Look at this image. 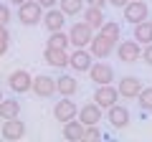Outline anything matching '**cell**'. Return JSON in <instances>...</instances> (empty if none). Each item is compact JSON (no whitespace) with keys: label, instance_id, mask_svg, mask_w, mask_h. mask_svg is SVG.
<instances>
[{"label":"cell","instance_id":"1","mask_svg":"<svg viewBox=\"0 0 152 142\" xmlns=\"http://www.w3.org/2000/svg\"><path fill=\"white\" fill-rule=\"evenodd\" d=\"M94 38V28H89L84 20H74L69 28V41L74 48H86L89 41Z\"/></svg>","mask_w":152,"mask_h":142},{"label":"cell","instance_id":"2","mask_svg":"<svg viewBox=\"0 0 152 142\" xmlns=\"http://www.w3.org/2000/svg\"><path fill=\"white\" fill-rule=\"evenodd\" d=\"M122 15H124L127 23L137 26V23H142V20L150 18V5H147V0H129V3L122 8Z\"/></svg>","mask_w":152,"mask_h":142},{"label":"cell","instance_id":"3","mask_svg":"<svg viewBox=\"0 0 152 142\" xmlns=\"http://www.w3.org/2000/svg\"><path fill=\"white\" fill-rule=\"evenodd\" d=\"M18 20L23 26H38L43 20V8L38 5L36 0H26L23 5H18Z\"/></svg>","mask_w":152,"mask_h":142},{"label":"cell","instance_id":"4","mask_svg":"<svg viewBox=\"0 0 152 142\" xmlns=\"http://www.w3.org/2000/svg\"><path fill=\"white\" fill-rule=\"evenodd\" d=\"M28 132L26 122H20V117H13V119H3V127H0V137L8 142H18L23 140Z\"/></svg>","mask_w":152,"mask_h":142},{"label":"cell","instance_id":"5","mask_svg":"<svg viewBox=\"0 0 152 142\" xmlns=\"http://www.w3.org/2000/svg\"><path fill=\"white\" fill-rule=\"evenodd\" d=\"M8 86H10L13 94H26V91H31V86H33V76L26 69H15V71L8 74Z\"/></svg>","mask_w":152,"mask_h":142},{"label":"cell","instance_id":"6","mask_svg":"<svg viewBox=\"0 0 152 142\" xmlns=\"http://www.w3.org/2000/svg\"><path fill=\"white\" fill-rule=\"evenodd\" d=\"M117 56H119L122 64H137L142 59V43H137L134 38L132 41H119L117 43Z\"/></svg>","mask_w":152,"mask_h":142},{"label":"cell","instance_id":"7","mask_svg":"<svg viewBox=\"0 0 152 142\" xmlns=\"http://www.w3.org/2000/svg\"><path fill=\"white\" fill-rule=\"evenodd\" d=\"M89 53L94 56V59H109V56L114 53V48H117V43L114 41H109V38H104L102 33H96L91 41H89Z\"/></svg>","mask_w":152,"mask_h":142},{"label":"cell","instance_id":"8","mask_svg":"<svg viewBox=\"0 0 152 142\" xmlns=\"http://www.w3.org/2000/svg\"><path fill=\"white\" fill-rule=\"evenodd\" d=\"M94 102H96L102 109H109V107H114V104L119 102V91H117V86H112V84H99V86L94 89Z\"/></svg>","mask_w":152,"mask_h":142},{"label":"cell","instance_id":"9","mask_svg":"<svg viewBox=\"0 0 152 142\" xmlns=\"http://www.w3.org/2000/svg\"><path fill=\"white\" fill-rule=\"evenodd\" d=\"M31 91L36 94V97H41V99H51V97H56V79L48 76V74H38V76L33 79Z\"/></svg>","mask_w":152,"mask_h":142},{"label":"cell","instance_id":"10","mask_svg":"<svg viewBox=\"0 0 152 142\" xmlns=\"http://www.w3.org/2000/svg\"><path fill=\"white\" fill-rule=\"evenodd\" d=\"M94 64V56L89 53V48H74V53H69V66L76 74H89Z\"/></svg>","mask_w":152,"mask_h":142},{"label":"cell","instance_id":"11","mask_svg":"<svg viewBox=\"0 0 152 142\" xmlns=\"http://www.w3.org/2000/svg\"><path fill=\"white\" fill-rule=\"evenodd\" d=\"M79 114V107H76V102L71 97H61L58 102H56V107H53V117H56V122H69V119H74V117Z\"/></svg>","mask_w":152,"mask_h":142},{"label":"cell","instance_id":"12","mask_svg":"<svg viewBox=\"0 0 152 142\" xmlns=\"http://www.w3.org/2000/svg\"><path fill=\"white\" fill-rule=\"evenodd\" d=\"M142 79L140 76H122L117 81V91H119L122 99H137V94L142 91Z\"/></svg>","mask_w":152,"mask_h":142},{"label":"cell","instance_id":"13","mask_svg":"<svg viewBox=\"0 0 152 142\" xmlns=\"http://www.w3.org/2000/svg\"><path fill=\"white\" fill-rule=\"evenodd\" d=\"M89 76H91V81L96 84H112L114 81V69L112 64H107V61H94L91 69H89Z\"/></svg>","mask_w":152,"mask_h":142},{"label":"cell","instance_id":"14","mask_svg":"<svg viewBox=\"0 0 152 142\" xmlns=\"http://www.w3.org/2000/svg\"><path fill=\"white\" fill-rule=\"evenodd\" d=\"M107 119H109V124H112L114 130H124L132 122V114H129V109H127L124 104H114V107L107 109Z\"/></svg>","mask_w":152,"mask_h":142},{"label":"cell","instance_id":"15","mask_svg":"<svg viewBox=\"0 0 152 142\" xmlns=\"http://www.w3.org/2000/svg\"><path fill=\"white\" fill-rule=\"evenodd\" d=\"M43 28L48 33H53V31H64V26H66V15H64V10L61 8H48V10H43Z\"/></svg>","mask_w":152,"mask_h":142},{"label":"cell","instance_id":"16","mask_svg":"<svg viewBox=\"0 0 152 142\" xmlns=\"http://www.w3.org/2000/svg\"><path fill=\"white\" fill-rule=\"evenodd\" d=\"M43 61L53 69H66L69 66V51L66 48H53V46H46L43 51Z\"/></svg>","mask_w":152,"mask_h":142},{"label":"cell","instance_id":"17","mask_svg":"<svg viewBox=\"0 0 152 142\" xmlns=\"http://www.w3.org/2000/svg\"><path fill=\"white\" fill-rule=\"evenodd\" d=\"M76 117L84 122V127H86V124H99L102 117H104V109L99 107L96 102H89V104H84L81 109H79V114H76Z\"/></svg>","mask_w":152,"mask_h":142},{"label":"cell","instance_id":"18","mask_svg":"<svg viewBox=\"0 0 152 142\" xmlns=\"http://www.w3.org/2000/svg\"><path fill=\"white\" fill-rule=\"evenodd\" d=\"M81 20L86 23L89 28L99 31V28L104 26V20H107V15H104V8H96V5H86V8L81 10Z\"/></svg>","mask_w":152,"mask_h":142},{"label":"cell","instance_id":"19","mask_svg":"<svg viewBox=\"0 0 152 142\" xmlns=\"http://www.w3.org/2000/svg\"><path fill=\"white\" fill-rule=\"evenodd\" d=\"M64 140H69V142H81L84 140V122L81 119H69V122H64Z\"/></svg>","mask_w":152,"mask_h":142},{"label":"cell","instance_id":"20","mask_svg":"<svg viewBox=\"0 0 152 142\" xmlns=\"http://www.w3.org/2000/svg\"><path fill=\"white\" fill-rule=\"evenodd\" d=\"M76 91H79V81H76V76L64 74V76L56 79V94H61V97H74Z\"/></svg>","mask_w":152,"mask_h":142},{"label":"cell","instance_id":"21","mask_svg":"<svg viewBox=\"0 0 152 142\" xmlns=\"http://www.w3.org/2000/svg\"><path fill=\"white\" fill-rule=\"evenodd\" d=\"M13 117H20V102L15 97H10V99L3 97V102H0V119H13Z\"/></svg>","mask_w":152,"mask_h":142},{"label":"cell","instance_id":"22","mask_svg":"<svg viewBox=\"0 0 152 142\" xmlns=\"http://www.w3.org/2000/svg\"><path fill=\"white\" fill-rule=\"evenodd\" d=\"M132 38H134L137 43H142V46L152 43V20L137 23V26H134V36H132Z\"/></svg>","mask_w":152,"mask_h":142},{"label":"cell","instance_id":"23","mask_svg":"<svg viewBox=\"0 0 152 142\" xmlns=\"http://www.w3.org/2000/svg\"><path fill=\"white\" fill-rule=\"evenodd\" d=\"M58 8L64 10L66 18H76V15H81V10L86 8V3H84V0H58Z\"/></svg>","mask_w":152,"mask_h":142},{"label":"cell","instance_id":"24","mask_svg":"<svg viewBox=\"0 0 152 142\" xmlns=\"http://www.w3.org/2000/svg\"><path fill=\"white\" fill-rule=\"evenodd\" d=\"M96 33H102L104 38H109V41H114V43H117V41L122 38V26L117 20H104V26L99 28Z\"/></svg>","mask_w":152,"mask_h":142},{"label":"cell","instance_id":"25","mask_svg":"<svg viewBox=\"0 0 152 142\" xmlns=\"http://www.w3.org/2000/svg\"><path fill=\"white\" fill-rule=\"evenodd\" d=\"M46 46H53V48H69V46H71L69 33H64V31H53V33H48V43H46Z\"/></svg>","mask_w":152,"mask_h":142},{"label":"cell","instance_id":"26","mask_svg":"<svg viewBox=\"0 0 152 142\" xmlns=\"http://www.w3.org/2000/svg\"><path fill=\"white\" fill-rule=\"evenodd\" d=\"M137 104L142 112H152V86H142V91L137 94Z\"/></svg>","mask_w":152,"mask_h":142},{"label":"cell","instance_id":"27","mask_svg":"<svg viewBox=\"0 0 152 142\" xmlns=\"http://www.w3.org/2000/svg\"><path fill=\"white\" fill-rule=\"evenodd\" d=\"M84 140H86V142L102 140V130H99V124H86V127H84Z\"/></svg>","mask_w":152,"mask_h":142},{"label":"cell","instance_id":"28","mask_svg":"<svg viewBox=\"0 0 152 142\" xmlns=\"http://www.w3.org/2000/svg\"><path fill=\"white\" fill-rule=\"evenodd\" d=\"M8 46H10V31L8 26H0V56L8 53Z\"/></svg>","mask_w":152,"mask_h":142},{"label":"cell","instance_id":"29","mask_svg":"<svg viewBox=\"0 0 152 142\" xmlns=\"http://www.w3.org/2000/svg\"><path fill=\"white\" fill-rule=\"evenodd\" d=\"M10 20H13V10H10V5L0 3V26H8Z\"/></svg>","mask_w":152,"mask_h":142},{"label":"cell","instance_id":"30","mask_svg":"<svg viewBox=\"0 0 152 142\" xmlns=\"http://www.w3.org/2000/svg\"><path fill=\"white\" fill-rule=\"evenodd\" d=\"M142 61H145L147 66H152V43H147L145 48H142Z\"/></svg>","mask_w":152,"mask_h":142},{"label":"cell","instance_id":"31","mask_svg":"<svg viewBox=\"0 0 152 142\" xmlns=\"http://www.w3.org/2000/svg\"><path fill=\"white\" fill-rule=\"evenodd\" d=\"M36 3L43 8V10H48V8H56V3H58V0H36Z\"/></svg>","mask_w":152,"mask_h":142},{"label":"cell","instance_id":"32","mask_svg":"<svg viewBox=\"0 0 152 142\" xmlns=\"http://www.w3.org/2000/svg\"><path fill=\"white\" fill-rule=\"evenodd\" d=\"M86 5H96V8H104V5H109V0H84Z\"/></svg>","mask_w":152,"mask_h":142},{"label":"cell","instance_id":"33","mask_svg":"<svg viewBox=\"0 0 152 142\" xmlns=\"http://www.w3.org/2000/svg\"><path fill=\"white\" fill-rule=\"evenodd\" d=\"M129 0H109V5H114V8H124Z\"/></svg>","mask_w":152,"mask_h":142},{"label":"cell","instance_id":"34","mask_svg":"<svg viewBox=\"0 0 152 142\" xmlns=\"http://www.w3.org/2000/svg\"><path fill=\"white\" fill-rule=\"evenodd\" d=\"M13 5H23V3H26V0H10Z\"/></svg>","mask_w":152,"mask_h":142},{"label":"cell","instance_id":"35","mask_svg":"<svg viewBox=\"0 0 152 142\" xmlns=\"http://www.w3.org/2000/svg\"><path fill=\"white\" fill-rule=\"evenodd\" d=\"M0 102H3V89H0Z\"/></svg>","mask_w":152,"mask_h":142}]
</instances>
